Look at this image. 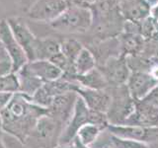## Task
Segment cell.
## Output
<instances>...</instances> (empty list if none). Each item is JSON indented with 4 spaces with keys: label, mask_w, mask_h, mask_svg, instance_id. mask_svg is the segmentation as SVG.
<instances>
[{
    "label": "cell",
    "mask_w": 158,
    "mask_h": 148,
    "mask_svg": "<svg viewBox=\"0 0 158 148\" xmlns=\"http://www.w3.org/2000/svg\"><path fill=\"white\" fill-rule=\"evenodd\" d=\"M97 68L105 77L109 87L125 85L131 72L127 58L123 54L108 58L103 64L97 66Z\"/></svg>",
    "instance_id": "5"
},
{
    "label": "cell",
    "mask_w": 158,
    "mask_h": 148,
    "mask_svg": "<svg viewBox=\"0 0 158 148\" xmlns=\"http://www.w3.org/2000/svg\"><path fill=\"white\" fill-rule=\"evenodd\" d=\"M48 113V109L37 106L31 97L22 93L14 94L9 105L0 112L3 132L26 143L40 117Z\"/></svg>",
    "instance_id": "1"
},
{
    "label": "cell",
    "mask_w": 158,
    "mask_h": 148,
    "mask_svg": "<svg viewBox=\"0 0 158 148\" xmlns=\"http://www.w3.org/2000/svg\"><path fill=\"white\" fill-rule=\"evenodd\" d=\"M120 43L121 54L125 56H133L141 51L143 46V39L137 34L127 33L122 37Z\"/></svg>",
    "instance_id": "21"
},
{
    "label": "cell",
    "mask_w": 158,
    "mask_h": 148,
    "mask_svg": "<svg viewBox=\"0 0 158 148\" xmlns=\"http://www.w3.org/2000/svg\"><path fill=\"white\" fill-rule=\"evenodd\" d=\"M103 148H112V147H110V146H104Z\"/></svg>",
    "instance_id": "36"
},
{
    "label": "cell",
    "mask_w": 158,
    "mask_h": 148,
    "mask_svg": "<svg viewBox=\"0 0 158 148\" xmlns=\"http://www.w3.org/2000/svg\"><path fill=\"white\" fill-rule=\"evenodd\" d=\"M106 128L107 127H104L101 125L87 123V125H83L80 130H78L75 138H77L82 144L91 146L93 143L98 139L99 135H100Z\"/></svg>",
    "instance_id": "23"
},
{
    "label": "cell",
    "mask_w": 158,
    "mask_h": 148,
    "mask_svg": "<svg viewBox=\"0 0 158 148\" xmlns=\"http://www.w3.org/2000/svg\"><path fill=\"white\" fill-rule=\"evenodd\" d=\"M74 92L80 97L85 105L93 111L107 113L111 103V95L108 89L106 90H94L77 85Z\"/></svg>",
    "instance_id": "14"
},
{
    "label": "cell",
    "mask_w": 158,
    "mask_h": 148,
    "mask_svg": "<svg viewBox=\"0 0 158 148\" xmlns=\"http://www.w3.org/2000/svg\"><path fill=\"white\" fill-rule=\"evenodd\" d=\"M111 103L106 113L109 125H123L135 110V101L131 95L127 85L109 87Z\"/></svg>",
    "instance_id": "3"
},
{
    "label": "cell",
    "mask_w": 158,
    "mask_h": 148,
    "mask_svg": "<svg viewBox=\"0 0 158 148\" xmlns=\"http://www.w3.org/2000/svg\"><path fill=\"white\" fill-rule=\"evenodd\" d=\"M74 67L77 75H83L97 67L96 58L92 51L87 47H84L79 53L76 60L74 61Z\"/></svg>",
    "instance_id": "22"
},
{
    "label": "cell",
    "mask_w": 158,
    "mask_h": 148,
    "mask_svg": "<svg viewBox=\"0 0 158 148\" xmlns=\"http://www.w3.org/2000/svg\"><path fill=\"white\" fill-rule=\"evenodd\" d=\"M74 78L79 85L84 88L94 89V90H106L109 88L105 77L97 67L83 75L76 74Z\"/></svg>",
    "instance_id": "19"
},
{
    "label": "cell",
    "mask_w": 158,
    "mask_h": 148,
    "mask_svg": "<svg viewBox=\"0 0 158 148\" xmlns=\"http://www.w3.org/2000/svg\"><path fill=\"white\" fill-rule=\"evenodd\" d=\"M87 123H91V110L78 96L75 105H74L72 116L62 130V133L58 140V144L62 145L73 143L78 130Z\"/></svg>",
    "instance_id": "4"
},
{
    "label": "cell",
    "mask_w": 158,
    "mask_h": 148,
    "mask_svg": "<svg viewBox=\"0 0 158 148\" xmlns=\"http://www.w3.org/2000/svg\"><path fill=\"white\" fill-rule=\"evenodd\" d=\"M103 1V0H68L69 4H77L82 5V6H92V5H96L97 3Z\"/></svg>",
    "instance_id": "29"
},
{
    "label": "cell",
    "mask_w": 158,
    "mask_h": 148,
    "mask_svg": "<svg viewBox=\"0 0 158 148\" xmlns=\"http://www.w3.org/2000/svg\"><path fill=\"white\" fill-rule=\"evenodd\" d=\"M73 145H74V147H75V148H92L90 146H87V145L82 144V143L79 141L77 138H75V139L73 140Z\"/></svg>",
    "instance_id": "32"
},
{
    "label": "cell",
    "mask_w": 158,
    "mask_h": 148,
    "mask_svg": "<svg viewBox=\"0 0 158 148\" xmlns=\"http://www.w3.org/2000/svg\"><path fill=\"white\" fill-rule=\"evenodd\" d=\"M106 132L107 134L105 135H103V133H101L98 139L90 147L103 148L104 146H110L112 148H150V146L145 144V143L114 135L107 130V128Z\"/></svg>",
    "instance_id": "17"
},
{
    "label": "cell",
    "mask_w": 158,
    "mask_h": 148,
    "mask_svg": "<svg viewBox=\"0 0 158 148\" xmlns=\"http://www.w3.org/2000/svg\"><path fill=\"white\" fill-rule=\"evenodd\" d=\"M7 23L10 29L14 35L15 39H17L20 46L24 49L25 53L28 57L29 61L34 60V51L35 44H36L37 38L33 32L31 31L26 23H24L21 19L19 18H9L7 19Z\"/></svg>",
    "instance_id": "13"
},
{
    "label": "cell",
    "mask_w": 158,
    "mask_h": 148,
    "mask_svg": "<svg viewBox=\"0 0 158 148\" xmlns=\"http://www.w3.org/2000/svg\"><path fill=\"white\" fill-rule=\"evenodd\" d=\"M52 100H53V97H52L48 93V91L44 89V85L40 89H38V90L31 96V101L34 104H36L37 106L42 107L44 109H48L51 106Z\"/></svg>",
    "instance_id": "26"
},
{
    "label": "cell",
    "mask_w": 158,
    "mask_h": 148,
    "mask_svg": "<svg viewBox=\"0 0 158 148\" xmlns=\"http://www.w3.org/2000/svg\"><path fill=\"white\" fill-rule=\"evenodd\" d=\"M123 125L157 127L158 108L144 100L135 101V110Z\"/></svg>",
    "instance_id": "10"
},
{
    "label": "cell",
    "mask_w": 158,
    "mask_h": 148,
    "mask_svg": "<svg viewBox=\"0 0 158 148\" xmlns=\"http://www.w3.org/2000/svg\"><path fill=\"white\" fill-rule=\"evenodd\" d=\"M93 23L92 10L82 5L69 4L59 16L49 23L54 31L62 34H83L90 30Z\"/></svg>",
    "instance_id": "2"
},
{
    "label": "cell",
    "mask_w": 158,
    "mask_h": 148,
    "mask_svg": "<svg viewBox=\"0 0 158 148\" xmlns=\"http://www.w3.org/2000/svg\"><path fill=\"white\" fill-rule=\"evenodd\" d=\"M17 74L20 81V93L25 94L29 97H31L38 89H40L44 84L41 79L33 75L28 70L26 65H24L20 69Z\"/></svg>",
    "instance_id": "20"
},
{
    "label": "cell",
    "mask_w": 158,
    "mask_h": 148,
    "mask_svg": "<svg viewBox=\"0 0 158 148\" xmlns=\"http://www.w3.org/2000/svg\"><path fill=\"white\" fill-rule=\"evenodd\" d=\"M0 39L6 49L12 63V71L18 72L29 60L24 49L20 46L17 39L7 23V20L0 21Z\"/></svg>",
    "instance_id": "8"
},
{
    "label": "cell",
    "mask_w": 158,
    "mask_h": 148,
    "mask_svg": "<svg viewBox=\"0 0 158 148\" xmlns=\"http://www.w3.org/2000/svg\"><path fill=\"white\" fill-rule=\"evenodd\" d=\"M107 130L112 134L122 138L136 140L147 145H158V126L142 127L109 125L107 126Z\"/></svg>",
    "instance_id": "9"
},
{
    "label": "cell",
    "mask_w": 158,
    "mask_h": 148,
    "mask_svg": "<svg viewBox=\"0 0 158 148\" xmlns=\"http://www.w3.org/2000/svg\"><path fill=\"white\" fill-rule=\"evenodd\" d=\"M3 132V128H2V117H1V115H0V136H1Z\"/></svg>",
    "instance_id": "34"
},
{
    "label": "cell",
    "mask_w": 158,
    "mask_h": 148,
    "mask_svg": "<svg viewBox=\"0 0 158 148\" xmlns=\"http://www.w3.org/2000/svg\"><path fill=\"white\" fill-rule=\"evenodd\" d=\"M77 97L78 95L75 92H68L56 96L51 106L48 108V116L60 122L65 127L72 116Z\"/></svg>",
    "instance_id": "12"
},
{
    "label": "cell",
    "mask_w": 158,
    "mask_h": 148,
    "mask_svg": "<svg viewBox=\"0 0 158 148\" xmlns=\"http://www.w3.org/2000/svg\"><path fill=\"white\" fill-rule=\"evenodd\" d=\"M13 96H14V94L0 92V112L4 110V109L9 105V103L12 100Z\"/></svg>",
    "instance_id": "27"
},
{
    "label": "cell",
    "mask_w": 158,
    "mask_h": 148,
    "mask_svg": "<svg viewBox=\"0 0 158 148\" xmlns=\"http://www.w3.org/2000/svg\"><path fill=\"white\" fill-rule=\"evenodd\" d=\"M121 13L128 22H142L151 14V5L148 0H123Z\"/></svg>",
    "instance_id": "15"
},
{
    "label": "cell",
    "mask_w": 158,
    "mask_h": 148,
    "mask_svg": "<svg viewBox=\"0 0 158 148\" xmlns=\"http://www.w3.org/2000/svg\"><path fill=\"white\" fill-rule=\"evenodd\" d=\"M58 52H60V42H58L56 39L52 37L37 38L34 51V60H49Z\"/></svg>",
    "instance_id": "18"
},
{
    "label": "cell",
    "mask_w": 158,
    "mask_h": 148,
    "mask_svg": "<svg viewBox=\"0 0 158 148\" xmlns=\"http://www.w3.org/2000/svg\"><path fill=\"white\" fill-rule=\"evenodd\" d=\"M69 6L67 0H36L27 11V17L36 22L51 23Z\"/></svg>",
    "instance_id": "7"
},
{
    "label": "cell",
    "mask_w": 158,
    "mask_h": 148,
    "mask_svg": "<svg viewBox=\"0 0 158 148\" xmlns=\"http://www.w3.org/2000/svg\"><path fill=\"white\" fill-rule=\"evenodd\" d=\"M126 85L135 101H140L158 86V80L148 71H131Z\"/></svg>",
    "instance_id": "11"
},
{
    "label": "cell",
    "mask_w": 158,
    "mask_h": 148,
    "mask_svg": "<svg viewBox=\"0 0 158 148\" xmlns=\"http://www.w3.org/2000/svg\"><path fill=\"white\" fill-rule=\"evenodd\" d=\"M7 60H10V57L8 56L6 49H5V47L3 46L1 39H0V62H1V61H7ZM10 61H11V60H10Z\"/></svg>",
    "instance_id": "31"
},
{
    "label": "cell",
    "mask_w": 158,
    "mask_h": 148,
    "mask_svg": "<svg viewBox=\"0 0 158 148\" xmlns=\"http://www.w3.org/2000/svg\"><path fill=\"white\" fill-rule=\"evenodd\" d=\"M12 71V63L10 60L0 62V76Z\"/></svg>",
    "instance_id": "30"
},
{
    "label": "cell",
    "mask_w": 158,
    "mask_h": 148,
    "mask_svg": "<svg viewBox=\"0 0 158 148\" xmlns=\"http://www.w3.org/2000/svg\"><path fill=\"white\" fill-rule=\"evenodd\" d=\"M25 65L33 75L41 79L44 83L57 80L62 76V71L49 60L28 61Z\"/></svg>",
    "instance_id": "16"
},
{
    "label": "cell",
    "mask_w": 158,
    "mask_h": 148,
    "mask_svg": "<svg viewBox=\"0 0 158 148\" xmlns=\"http://www.w3.org/2000/svg\"><path fill=\"white\" fill-rule=\"evenodd\" d=\"M144 101L152 104L153 106L158 108V86H156L148 95L143 99Z\"/></svg>",
    "instance_id": "28"
},
{
    "label": "cell",
    "mask_w": 158,
    "mask_h": 148,
    "mask_svg": "<svg viewBox=\"0 0 158 148\" xmlns=\"http://www.w3.org/2000/svg\"><path fill=\"white\" fill-rule=\"evenodd\" d=\"M54 148H75V147H74L73 143H70V144H62V145L58 144L57 146H56Z\"/></svg>",
    "instance_id": "33"
},
{
    "label": "cell",
    "mask_w": 158,
    "mask_h": 148,
    "mask_svg": "<svg viewBox=\"0 0 158 148\" xmlns=\"http://www.w3.org/2000/svg\"><path fill=\"white\" fill-rule=\"evenodd\" d=\"M0 148H6V147H5V145H4V143L1 140V136H0Z\"/></svg>",
    "instance_id": "35"
},
{
    "label": "cell",
    "mask_w": 158,
    "mask_h": 148,
    "mask_svg": "<svg viewBox=\"0 0 158 148\" xmlns=\"http://www.w3.org/2000/svg\"><path fill=\"white\" fill-rule=\"evenodd\" d=\"M0 92L17 94L20 93V81L17 72H9L0 76Z\"/></svg>",
    "instance_id": "25"
},
{
    "label": "cell",
    "mask_w": 158,
    "mask_h": 148,
    "mask_svg": "<svg viewBox=\"0 0 158 148\" xmlns=\"http://www.w3.org/2000/svg\"><path fill=\"white\" fill-rule=\"evenodd\" d=\"M83 48V44L76 39H65L60 42V52L73 64Z\"/></svg>",
    "instance_id": "24"
},
{
    "label": "cell",
    "mask_w": 158,
    "mask_h": 148,
    "mask_svg": "<svg viewBox=\"0 0 158 148\" xmlns=\"http://www.w3.org/2000/svg\"><path fill=\"white\" fill-rule=\"evenodd\" d=\"M64 126L54 118L44 115L40 117L36 126L30 137H34L36 141L46 148H54L58 145V140L60 137Z\"/></svg>",
    "instance_id": "6"
}]
</instances>
